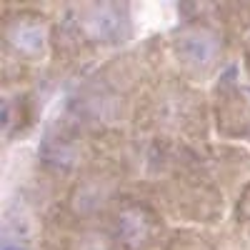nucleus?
Masks as SVG:
<instances>
[{
	"label": "nucleus",
	"mask_w": 250,
	"mask_h": 250,
	"mask_svg": "<svg viewBox=\"0 0 250 250\" xmlns=\"http://www.w3.org/2000/svg\"><path fill=\"white\" fill-rule=\"evenodd\" d=\"M183 55L190 62H195V65H205V62L213 60V55H215V43L208 35H203V33H193V35H188V40H185Z\"/></svg>",
	"instance_id": "2"
},
{
	"label": "nucleus",
	"mask_w": 250,
	"mask_h": 250,
	"mask_svg": "<svg viewBox=\"0 0 250 250\" xmlns=\"http://www.w3.org/2000/svg\"><path fill=\"white\" fill-rule=\"evenodd\" d=\"M3 250H23V248H3Z\"/></svg>",
	"instance_id": "3"
},
{
	"label": "nucleus",
	"mask_w": 250,
	"mask_h": 250,
	"mask_svg": "<svg viewBox=\"0 0 250 250\" xmlns=\"http://www.w3.org/2000/svg\"><path fill=\"white\" fill-rule=\"evenodd\" d=\"M88 33L95 35V38H115L118 33H123L125 28V18L123 13L115 8V5H98L88 13V23H85Z\"/></svg>",
	"instance_id": "1"
}]
</instances>
